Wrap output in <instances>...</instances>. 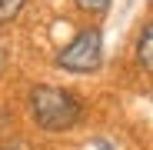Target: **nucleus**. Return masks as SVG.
I'll return each mask as SVG.
<instances>
[{"instance_id": "39448f33", "label": "nucleus", "mask_w": 153, "mask_h": 150, "mask_svg": "<svg viewBox=\"0 0 153 150\" xmlns=\"http://www.w3.org/2000/svg\"><path fill=\"white\" fill-rule=\"evenodd\" d=\"M76 7H80L83 13H103L107 7H110V0H73Z\"/></svg>"}, {"instance_id": "f03ea898", "label": "nucleus", "mask_w": 153, "mask_h": 150, "mask_svg": "<svg viewBox=\"0 0 153 150\" xmlns=\"http://www.w3.org/2000/svg\"><path fill=\"white\" fill-rule=\"evenodd\" d=\"M100 57H103V34L90 27V30H80L57 54V67L67 73H93L100 67Z\"/></svg>"}, {"instance_id": "20e7f679", "label": "nucleus", "mask_w": 153, "mask_h": 150, "mask_svg": "<svg viewBox=\"0 0 153 150\" xmlns=\"http://www.w3.org/2000/svg\"><path fill=\"white\" fill-rule=\"evenodd\" d=\"M20 10H23V0H0V23L13 20Z\"/></svg>"}, {"instance_id": "7ed1b4c3", "label": "nucleus", "mask_w": 153, "mask_h": 150, "mask_svg": "<svg viewBox=\"0 0 153 150\" xmlns=\"http://www.w3.org/2000/svg\"><path fill=\"white\" fill-rule=\"evenodd\" d=\"M137 63L153 73V23H146L140 40H137Z\"/></svg>"}, {"instance_id": "f257e3e1", "label": "nucleus", "mask_w": 153, "mask_h": 150, "mask_svg": "<svg viewBox=\"0 0 153 150\" xmlns=\"http://www.w3.org/2000/svg\"><path fill=\"white\" fill-rule=\"evenodd\" d=\"M30 113L37 120V127L57 134V130H70V127L80 123L83 104L70 90L43 84V87H33V93H30Z\"/></svg>"}, {"instance_id": "423d86ee", "label": "nucleus", "mask_w": 153, "mask_h": 150, "mask_svg": "<svg viewBox=\"0 0 153 150\" xmlns=\"http://www.w3.org/2000/svg\"><path fill=\"white\" fill-rule=\"evenodd\" d=\"M100 150H110V147H107V143H100Z\"/></svg>"}]
</instances>
